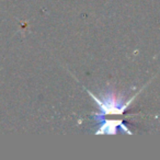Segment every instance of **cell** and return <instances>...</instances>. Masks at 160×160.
Here are the masks:
<instances>
[{"label": "cell", "mask_w": 160, "mask_h": 160, "mask_svg": "<svg viewBox=\"0 0 160 160\" xmlns=\"http://www.w3.org/2000/svg\"><path fill=\"white\" fill-rule=\"evenodd\" d=\"M87 91L90 94V97L98 103L99 110H101V115L102 114H107V115H121V114L124 113V111L128 108V105L133 102V100L138 94H135L128 101H123L122 99L118 98L115 96V92H111V93L108 92L103 98L100 99L94 96L92 92H90L89 90H87Z\"/></svg>", "instance_id": "obj_1"}, {"label": "cell", "mask_w": 160, "mask_h": 160, "mask_svg": "<svg viewBox=\"0 0 160 160\" xmlns=\"http://www.w3.org/2000/svg\"><path fill=\"white\" fill-rule=\"evenodd\" d=\"M118 128H122L124 132H126L128 135H133L132 132L123 124L122 121L118 120H109L105 121L104 124H102L99 129L96 132V135H115L118 132Z\"/></svg>", "instance_id": "obj_2"}]
</instances>
